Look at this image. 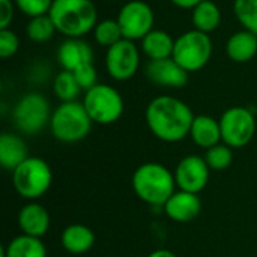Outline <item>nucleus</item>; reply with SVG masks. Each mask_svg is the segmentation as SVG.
Returning <instances> with one entry per match:
<instances>
[{
  "label": "nucleus",
  "mask_w": 257,
  "mask_h": 257,
  "mask_svg": "<svg viewBox=\"0 0 257 257\" xmlns=\"http://www.w3.org/2000/svg\"><path fill=\"white\" fill-rule=\"evenodd\" d=\"M72 74L83 90H89L98 84V72H96V68L93 66V62L78 66L77 69L72 71Z\"/></svg>",
  "instance_id": "nucleus-30"
},
{
  "label": "nucleus",
  "mask_w": 257,
  "mask_h": 257,
  "mask_svg": "<svg viewBox=\"0 0 257 257\" xmlns=\"http://www.w3.org/2000/svg\"><path fill=\"white\" fill-rule=\"evenodd\" d=\"M170 2L173 5H176L178 8H182V9H194L203 0H170Z\"/></svg>",
  "instance_id": "nucleus-33"
},
{
  "label": "nucleus",
  "mask_w": 257,
  "mask_h": 257,
  "mask_svg": "<svg viewBox=\"0 0 257 257\" xmlns=\"http://www.w3.org/2000/svg\"><path fill=\"white\" fill-rule=\"evenodd\" d=\"M48 15L57 32L66 38H81L98 24V11L92 0H53Z\"/></svg>",
  "instance_id": "nucleus-3"
},
{
  "label": "nucleus",
  "mask_w": 257,
  "mask_h": 257,
  "mask_svg": "<svg viewBox=\"0 0 257 257\" xmlns=\"http://www.w3.org/2000/svg\"><path fill=\"white\" fill-rule=\"evenodd\" d=\"M2 257H47V248L41 238L21 233L2 247Z\"/></svg>",
  "instance_id": "nucleus-22"
},
{
  "label": "nucleus",
  "mask_w": 257,
  "mask_h": 257,
  "mask_svg": "<svg viewBox=\"0 0 257 257\" xmlns=\"http://www.w3.org/2000/svg\"><path fill=\"white\" fill-rule=\"evenodd\" d=\"M57 62L65 71H74L84 63L93 62L92 47L81 38H68L57 50Z\"/></svg>",
  "instance_id": "nucleus-16"
},
{
  "label": "nucleus",
  "mask_w": 257,
  "mask_h": 257,
  "mask_svg": "<svg viewBox=\"0 0 257 257\" xmlns=\"http://www.w3.org/2000/svg\"><path fill=\"white\" fill-rule=\"evenodd\" d=\"M18 227L23 235L44 238L51 226V218L47 208L38 202H27L18 212Z\"/></svg>",
  "instance_id": "nucleus-15"
},
{
  "label": "nucleus",
  "mask_w": 257,
  "mask_h": 257,
  "mask_svg": "<svg viewBox=\"0 0 257 257\" xmlns=\"http://www.w3.org/2000/svg\"><path fill=\"white\" fill-rule=\"evenodd\" d=\"M233 12L245 30L257 35V0H235Z\"/></svg>",
  "instance_id": "nucleus-28"
},
{
  "label": "nucleus",
  "mask_w": 257,
  "mask_h": 257,
  "mask_svg": "<svg viewBox=\"0 0 257 257\" xmlns=\"http://www.w3.org/2000/svg\"><path fill=\"white\" fill-rule=\"evenodd\" d=\"M175 48V39L161 29L151 30L143 39H142V50L149 57V60H160V59H169L173 56Z\"/></svg>",
  "instance_id": "nucleus-21"
},
{
  "label": "nucleus",
  "mask_w": 257,
  "mask_h": 257,
  "mask_svg": "<svg viewBox=\"0 0 257 257\" xmlns=\"http://www.w3.org/2000/svg\"><path fill=\"white\" fill-rule=\"evenodd\" d=\"M83 89L80 87L78 81L75 80L72 71H60L53 83V92L62 102H71L77 101L80 92Z\"/></svg>",
  "instance_id": "nucleus-24"
},
{
  "label": "nucleus",
  "mask_w": 257,
  "mask_h": 257,
  "mask_svg": "<svg viewBox=\"0 0 257 257\" xmlns=\"http://www.w3.org/2000/svg\"><path fill=\"white\" fill-rule=\"evenodd\" d=\"M148 257H178L173 251H170V250H166V248H158V250H155V251H152L151 254Z\"/></svg>",
  "instance_id": "nucleus-34"
},
{
  "label": "nucleus",
  "mask_w": 257,
  "mask_h": 257,
  "mask_svg": "<svg viewBox=\"0 0 257 257\" xmlns=\"http://www.w3.org/2000/svg\"><path fill=\"white\" fill-rule=\"evenodd\" d=\"M117 23L120 26L125 39L137 41L143 39L151 30H154V11L142 0H131L125 3L117 15Z\"/></svg>",
  "instance_id": "nucleus-10"
},
{
  "label": "nucleus",
  "mask_w": 257,
  "mask_h": 257,
  "mask_svg": "<svg viewBox=\"0 0 257 257\" xmlns=\"http://www.w3.org/2000/svg\"><path fill=\"white\" fill-rule=\"evenodd\" d=\"M226 53L232 62H250L257 54V35L245 29L235 32L226 42Z\"/></svg>",
  "instance_id": "nucleus-20"
},
{
  "label": "nucleus",
  "mask_w": 257,
  "mask_h": 257,
  "mask_svg": "<svg viewBox=\"0 0 257 257\" xmlns=\"http://www.w3.org/2000/svg\"><path fill=\"white\" fill-rule=\"evenodd\" d=\"M14 2L17 8L30 18L47 15L53 5V0H14Z\"/></svg>",
  "instance_id": "nucleus-29"
},
{
  "label": "nucleus",
  "mask_w": 257,
  "mask_h": 257,
  "mask_svg": "<svg viewBox=\"0 0 257 257\" xmlns=\"http://www.w3.org/2000/svg\"><path fill=\"white\" fill-rule=\"evenodd\" d=\"M92 119L83 102H62L51 114L50 130L56 140L62 143H78L92 130Z\"/></svg>",
  "instance_id": "nucleus-4"
},
{
  "label": "nucleus",
  "mask_w": 257,
  "mask_h": 257,
  "mask_svg": "<svg viewBox=\"0 0 257 257\" xmlns=\"http://www.w3.org/2000/svg\"><path fill=\"white\" fill-rule=\"evenodd\" d=\"M51 114L47 98L38 92H30L17 101L12 119L18 131L32 136L41 133L47 125H50Z\"/></svg>",
  "instance_id": "nucleus-8"
},
{
  "label": "nucleus",
  "mask_w": 257,
  "mask_h": 257,
  "mask_svg": "<svg viewBox=\"0 0 257 257\" xmlns=\"http://www.w3.org/2000/svg\"><path fill=\"white\" fill-rule=\"evenodd\" d=\"M136 196L151 206H164L176 191L175 175L164 164L145 163L136 169L131 178Z\"/></svg>",
  "instance_id": "nucleus-2"
},
{
  "label": "nucleus",
  "mask_w": 257,
  "mask_h": 257,
  "mask_svg": "<svg viewBox=\"0 0 257 257\" xmlns=\"http://www.w3.org/2000/svg\"><path fill=\"white\" fill-rule=\"evenodd\" d=\"M193 143L202 149H209L218 143H221V128L220 120L208 114H199L194 117L190 136Z\"/></svg>",
  "instance_id": "nucleus-19"
},
{
  "label": "nucleus",
  "mask_w": 257,
  "mask_h": 257,
  "mask_svg": "<svg viewBox=\"0 0 257 257\" xmlns=\"http://www.w3.org/2000/svg\"><path fill=\"white\" fill-rule=\"evenodd\" d=\"M194 117L188 104L170 95L154 98L145 113L151 133L166 143H178L188 137Z\"/></svg>",
  "instance_id": "nucleus-1"
},
{
  "label": "nucleus",
  "mask_w": 257,
  "mask_h": 257,
  "mask_svg": "<svg viewBox=\"0 0 257 257\" xmlns=\"http://www.w3.org/2000/svg\"><path fill=\"white\" fill-rule=\"evenodd\" d=\"M14 20V2L0 0V29H9Z\"/></svg>",
  "instance_id": "nucleus-32"
},
{
  "label": "nucleus",
  "mask_w": 257,
  "mask_h": 257,
  "mask_svg": "<svg viewBox=\"0 0 257 257\" xmlns=\"http://www.w3.org/2000/svg\"><path fill=\"white\" fill-rule=\"evenodd\" d=\"M20 47V39L17 33L11 29H0V57L9 59L12 57Z\"/></svg>",
  "instance_id": "nucleus-31"
},
{
  "label": "nucleus",
  "mask_w": 257,
  "mask_h": 257,
  "mask_svg": "<svg viewBox=\"0 0 257 257\" xmlns=\"http://www.w3.org/2000/svg\"><path fill=\"white\" fill-rule=\"evenodd\" d=\"M29 157V148L20 136L14 133H3L0 136V166L5 170L12 173Z\"/></svg>",
  "instance_id": "nucleus-17"
},
{
  "label": "nucleus",
  "mask_w": 257,
  "mask_h": 257,
  "mask_svg": "<svg viewBox=\"0 0 257 257\" xmlns=\"http://www.w3.org/2000/svg\"><path fill=\"white\" fill-rule=\"evenodd\" d=\"M140 66V53L134 41L120 39L105 54V68L108 75L117 81H126L136 75Z\"/></svg>",
  "instance_id": "nucleus-11"
},
{
  "label": "nucleus",
  "mask_w": 257,
  "mask_h": 257,
  "mask_svg": "<svg viewBox=\"0 0 257 257\" xmlns=\"http://www.w3.org/2000/svg\"><path fill=\"white\" fill-rule=\"evenodd\" d=\"M188 74L173 57L149 60L146 65V77L161 87L181 89L188 83Z\"/></svg>",
  "instance_id": "nucleus-13"
},
{
  "label": "nucleus",
  "mask_w": 257,
  "mask_h": 257,
  "mask_svg": "<svg viewBox=\"0 0 257 257\" xmlns=\"http://www.w3.org/2000/svg\"><path fill=\"white\" fill-rule=\"evenodd\" d=\"M51 182V167L39 157H29L12 172V185L17 194L27 202H38L50 190Z\"/></svg>",
  "instance_id": "nucleus-5"
},
{
  "label": "nucleus",
  "mask_w": 257,
  "mask_h": 257,
  "mask_svg": "<svg viewBox=\"0 0 257 257\" xmlns=\"http://www.w3.org/2000/svg\"><path fill=\"white\" fill-rule=\"evenodd\" d=\"M205 161L211 170H217V172L226 170L233 163V149L221 142V143L206 149Z\"/></svg>",
  "instance_id": "nucleus-27"
},
{
  "label": "nucleus",
  "mask_w": 257,
  "mask_h": 257,
  "mask_svg": "<svg viewBox=\"0 0 257 257\" xmlns=\"http://www.w3.org/2000/svg\"><path fill=\"white\" fill-rule=\"evenodd\" d=\"M26 32H27L29 39H32L33 42H47L54 36L57 29L53 20L50 18V15L47 14V15L30 18V21L27 23Z\"/></svg>",
  "instance_id": "nucleus-25"
},
{
  "label": "nucleus",
  "mask_w": 257,
  "mask_h": 257,
  "mask_svg": "<svg viewBox=\"0 0 257 257\" xmlns=\"http://www.w3.org/2000/svg\"><path fill=\"white\" fill-rule=\"evenodd\" d=\"M96 236L93 230L84 224L74 223L63 229L60 235V244L69 254H84L95 245Z\"/></svg>",
  "instance_id": "nucleus-18"
},
{
  "label": "nucleus",
  "mask_w": 257,
  "mask_h": 257,
  "mask_svg": "<svg viewBox=\"0 0 257 257\" xmlns=\"http://www.w3.org/2000/svg\"><path fill=\"white\" fill-rule=\"evenodd\" d=\"M218 120L221 140L232 149L245 148L256 134V117L253 111L245 107H230Z\"/></svg>",
  "instance_id": "nucleus-9"
},
{
  "label": "nucleus",
  "mask_w": 257,
  "mask_h": 257,
  "mask_svg": "<svg viewBox=\"0 0 257 257\" xmlns=\"http://www.w3.org/2000/svg\"><path fill=\"white\" fill-rule=\"evenodd\" d=\"M164 214L175 223H190L196 220L202 211V200L199 194L178 190L163 206Z\"/></svg>",
  "instance_id": "nucleus-14"
},
{
  "label": "nucleus",
  "mask_w": 257,
  "mask_h": 257,
  "mask_svg": "<svg viewBox=\"0 0 257 257\" xmlns=\"http://www.w3.org/2000/svg\"><path fill=\"white\" fill-rule=\"evenodd\" d=\"M93 38L99 45L110 48L111 45L123 39V35L117 20H102L95 26Z\"/></svg>",
  "instance_id": "nucleus-26"
},
{
  "label": "nucleus",
  "mask_w": 257,
  "mask_h": 257,
  "mask_svg": "<svg viewBox=\"0 0 257 257\" xmlns=\"http://www.w3.org/2000/svg\"><path fill=\"white\" fill-rule=\"evenodd\" d=\"M176 188L194 194H200L208 182L211 169L205 161V157L200 155H187L179 160L173 172Z\"/></svg>",
  "instance_id": "nucleus-12"
},
{
  "label": "nucleus",
  "mask_w": 257,
  "mask_h": 257,
  "mask_svg": "<svg viewBox=\"0 0 257 257\" xmlns=\"http://www.w3.org/2000/svg\"><path fill=\"white\" fill-rule=\"evenodd\" d=\"M83 105L92 122L98 125H111L117 122L125 108L122 95L113 86L101 83L86 90Z\"/></svg>",
  "instance_id": "nucleus-6"
},
{
  "label": "nucleus",
  "mask_w": 257,
  "mask_h": 257,
  "mask_svg": "<svg viewBox=\"0 0 257 257\" xmlns=\"http://www.w3.org/2000/svg\"><path fill=\"white\" fill-rule=\"evenodd\" d=\"M221 23V11L212 0H203L193 9V24L203 33L214 32Z\"/></svg>",
  "instance_id": "nucleus-23"
},
{
  "label": "nucleus",
  "mask_w": 257,
  "mask_h": 257,
  "mask_svg": "<svg viewBox=\"0 0 257 257\" xmlns=\"http://www.w3.org/2000/svg\"><path fill=\"white\" fill-rule=\"evenodd\" d=\"M212 56V41L208 33L188 30L175 39L173 59L187 71L197 72L205 68Z\"/></svg>",
  "instance_id": "nucleus-7"
}]
</instances>
